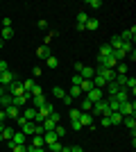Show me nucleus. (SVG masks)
I'll return each mask as SVG.
<instances>
[{
    "label": "nucleus",
    "mask_w": 136,
    "mask_h": 152,
    "mask_svg": "<svg viewBox=\"0 0 136 152\" xmlns=\"http://www.w3.org/2000/svg\"><path fill=\"white\" fill-rule=\"evenodd\" d=\"M52 111H55V107H52L50 102H45V104H41V107L36 109V118H34V123H36V125H41V123H43L45 118H48V116L52 114Z\"/></svg>",
    "instance_id": "nucleus-1"
},
{
    "label": "nucleus",
    "mask_w": 136,
    "mask_h": 152,
    "mask_svg": "<svg viewBox=\"0 0 136 152\" xmlns=\"http://www.w3.org/2000/svg\"><path fill=\"white\" fill-rule=\"evenodd\" d=\"M109 114V98H102L100 102L93 104V114L91 116H107Z\"/></svg>",
    "instance_id": "nucleus-2"
},
{
    "label": "nucleus",
    "mask_w": 136,
    "mask_h": 152,
    "mask_svg": "<svg viewBox=\"0 0 136 152\" xmlns=\"http://www.w3.org/2000/svg\"><path fill=\"white\" fill-rule=\"evenodd\" d=\"M118 114H123V118H125V116H134V114H136V102H134V100L123 102V104H120V109H118Z\"/></svg>",
    "instance_id": "nucleus-3"
},
{
    "label": "nucleus",
    "mask_w": 136,
    "mask_h": 152,
    "mask_svg": "<svg viewBox=\"0 0 136 152\" xmlns=\"http://www.w3.org/2000/svg\"><path fill=\"white\" fill-rule=\"evenodd\" d=\"M104 98V91L102 89H97V86H93V89L89 91V93H86V100L91 102V104H95V102H100Z\"/></svg>",
    "instance_id": "nucleus-4"
},
{
    "label": "nucleus",
    "mask_w": 136,
    "mask_h": 152,
    "mask_svg": "<svg viewBox=\"0 0 136 152\" xmlns=\"http://www.w3.org/2000/svg\"><path fill=\"white\" fill-rule=\"evenodd\" d=\"M7 89H9V95H12V98H16V95H23V93H25V89H23V82H18V80H16V82H12Z\"/></svg>",
    "instance_id": "nucleus-5"
},
{
    "label": "nucleus",
    "mask_w": 136,
    "mask_h": 152,
    "mask_svg": "<svg viewBox=\"0 0 136 152\" xmlns=\"http://www.w3.org/2000/svg\"><path fill=\"white\" fill-rule=\"evenodd\" d=\"M12 82H16V75H14L12 70H5V73H0V84H2V86H9V84Z\"/></svg>",
    "instance_id": "nucleus-6"
},
{
    "label": "nucleus",
    "mask_w": 136,
    "mask_h": 152,
    "mask_svg": "<svg viewBox=\"0 0 136 152\" xmlns=\"http://www.w3.org/2000/svg\"><path fill=\"white\" fill-rule=\"evenodd\" d=\"M20 118L27 121V123H34V118H36V109H34V107H25V109H23V114H20Z\"/></svg>",
    "instance_id": "nucleus-7"
},
{
    "label": "nucleus",
    "mask_w": 136,
    "mask_h": 152,
    "mask_svg": "<svg viewBox=\"0 0 136 152\" xmlns=\"http://www.w3.org/2000/svg\"><path fill=\"white\" fill-rule=\"evenodd\" d=\"M77 75H82V80H93V75H95V68H91V66H82V70H79Z\"/></svg>",
    "instance_id": "nucleus-8"
},
{
    "label": "nucleus",
    "mask_w": 136,
    "mask_h": 152,
    "mask_svg": "<svg viewBox=\"0 0 136 152\" xmlns=\"http://www.w3.org/2000/svg\"><path fill=\"white\" fill-rule=\"evenodd\" d=\"M113 100L120 102V104H123V102H127V100H132V98H129V91H127V89H120L116 95H113Z\"/></svg>",
    "instance_id": "nucleus-9"
},
{
    "label": "nucleus",
    "mask_w": 136,
    "mask_h": 152,
    "mask_svg": "<svg viewBox=\"0 0 136 152\" xmlns=\"http://www.w3.org/2000/svg\"><path fill=\"white\" fill-rule=\"evenodd\" d=\"M36 57L43 59V61L50 57V48H48V43H43V45H39V48H36Z\"/></svg>",
    "instance_id": "nucleus-10"
},
{
    "label": "nucleus",
    "mask_w": 136,
    "mask_h": 152,
    "mask_svg": "<svg viewBox=\"0 0 136 152\" xmlns=\"http://www.w3.org/2000/svg\"><path fill=\"white\" fill-rule=\"evenodd\" d=\"M2 111H5V116H7V118H18V116H20V109H18V107H14V104L5 107Z\"/></svg>",
    "instance_id": "nucleus-11"
},
{
    "label": "nucleus",
    "mask_w": 136,
    "mask_h": 152,
    "mask_svg": "<svg viewBox=\"0 0 136 152\" xmlns=\"http://www.w3.org/2000/svg\"><path fill=\"white\" fill-rule=\"evenodd\" d=\"M120 89H123V86H118L116 82H109V84H107V86H104L102 91H107V93H109V98H113V95H116Z\"/></svg>",
    "instance_id": "nucleus-12"
},
{
    "label": "nucleus",
    "mask_w": 136,
    "mask_h": 152,
    "mask_svg": "<svg viewBox=\"0 0 136 152\" xmlns=\"http://www.w3.org/2000/svg\"><path fill=\"white\" fill-rule=\"evenodd\" d=\"M123 125L127 127L129 132H136V118H134V116H125V118H123Z\"/></svg>",
    "instance_id": "nucleus-13"
},
{
    "label": "nucleus",
    "mask_w": 136,
    "mask_h": 152,
    "mask_svg": "<svg viewBox=\"0 0 136 152\" xmlns=\"http://www.w3.org/2000/svg\"><path fill=\"white\" fill-rule=\"evenodd\" d=\"M79 123H82V127H93V116L91 114H79Z\"/></svg>",
    "instance_id": "nucleus-14"
},
{
    "label": "nucleus",
    "mask_w": 136,
    "mask_h": 152,
    "mask_svg": "<svg viewBox=\"0 0 136 152\" xmlns=\"http://www.w3.org/2000/svg\"><path fill=\"white\" fill-rule=\"evenodd\" d=\"M9 141H12L14 145H25V134L23 132H14V136Z\"/></svg>",
    "instance_id": "nucleus-15"
},
{
    "label": "nucleus",
    "mask_w": 136,
    "mask_h": 152,
    "mask_svg": "<svg viewBox=\"0 0 136 152\" xmlns=\"http://www.w3.org/2000/svg\"><path fill=\"white\" fill-rule=\"evenodd\" d=\"M111 55H113L111 45H109V43H104L102 48H100V55H97V57H100V59H107V57H111Z\"/></svg>",
    "instance_id": "nucleus-16"
},
{
    "label": "nucleus",
    "mask_w": 136,
    "mask_h": 152,
    "mask_svg": "<svg viewBox=\"0 0 136 152\" xmlns=\"http://www.w3.org/2000/svg\"><path fill=\"white\" fill-rule=\"evenodd\" d=\"M109 121H111V125H120L123 123V114H118V111H109Z\"/></svg>",
    "instance_id": "nucleus-17"
},
{
    "label": "nucleus",
    "mask_w": 136,
    "mask_h": 152,
    "mask_svg": "<svg viewBox=\"0 0 136 152\" xmlns=\"http://www.w3.org/2000/svg\"><path fill=\"white\" fill-rule=\"evenodd\" d=\"M59 123H55V121H50V118H45L43 123H41V127H43V132H55V127H57Z\"/></svg>",
    "instance_id": "nucleus-18"
},
{
    "label": "nucleus",
    "mask_w": 136,
    "mask_h": 152,
    "mask_svg": "<svg viewBox=\"0 0 136 152\" xmlns=\"http://www.w3.org/2000/svg\"><path fill=\"white\" fill-rule=\"evenodd\" d=\"M134 37H136V27L132 25V30H127V32H123V34H120V39H123V41H134Z\"/></svg>",
    "instance_id": "nucleus-19"
},
{
    "label": "nucleus",
    "mask_w": 136,
    "mask_h": 152,
    "mask_svg": "<svg viewBox=\"0 0 136 152\" xmlns=\"http://www.w3.org/2000/svg\"><path fill=\"white\" fill-rule=\"evenodd\" d=\"M25 102H27V98H25V93H23V95H16V98H12V104H14V107H25Z\"/></svg>",
    "instance_id": "nucleus-20"
},
{
    "label": "nucleus",
    "mask_w": 136,
    "mask_h": 152,
    "mask_svg": "<svg viewBox=\"0 0 136 152\" xmlns=\"http://www.w3.org/2000/svg\"><path fill=\"white\" fill-rule=\"evenodd\" d=\"M12 37H14V27H2V30H0V39H2V41H9Z\"/></svg>",
    "instance_id": "nucleus-21"
},
{
    "label": "nucleus",
    "mask_w": 136,
    "mask_h": 152,
    "mask_svg": "<svg viewBox=\"0 0 136 152\" xmlns=\"http://www.w3.org/2000/svg\"><path fill=\"white\" fill-rule=\"evenodd\" d=\"M43 141H45V145H50V143L59 141V136H57L55 132H45V134H43Z\"/></svg>",
    "instance_id": "nucleus-22"
},
{
    "label": "nucleus",
    "mask_w": 136,
    "mask_h": 152,
    "mask_svg": "<svg viewBox=\"0 0 136 152\" xmlns=\"http://www.w3.org/2000/svg\"><path fill=\"white\" fill-rule=\"evenodd\" d=\"M97 25H100V23H97V18H89V20H86V25H84V30L95 32V30H97Z\"/></svg>",
    "instance_id": "nucleus-23"
},
{
    "label": "nucleus",
    "mask_w": 136,
    "mask_h": 152,
    "mask_svg": "<svg viewBox=\"0 0 136 152\" xmlns=\"http://www.w3.org/2000/svg\"><path fill=\"white\" fill-rule=\"evenodd\" d=\"M79 89H82V93H89V91L91 89H93V82H91V80H84V82H82V84H79Z\"/></svg>",
    "instance_id": "nucleus-24"
},
{
    "label": "nucleus",
    "mask_w": 136,
    "mask_h": 152,
    "mask_svg": "<svg viewBox=\"0 0 136 152\" xmlns=\"http://www.w3.org/2000/svg\"><path fill=\"white\" fill-rule=\"evenodd\" d=\"M111 50H118V48H120V45H123V39H120V34H118V37H113L111 39Z\"/></svg>",
    "instance_id": "nucleus-25"
},
{
    "label": "nucleus",
    "mask_w": 136,
    "mask_h": 152,
    "mask_svg": "<svg viewBox=\"0 0 136 152\" xmlns=\"http://www.w3.org/2000/svg\"><path fill=\"white\" fill-rule=\"evenodd\" d=\"M41 104H45V98H43V95H36V98H32V107H34V109H39Z\"/></svg>",
    "instance_id": "nucleus-26"
},
{
    "label": "nucleus",
    "mask_w": 136,
    "mask_h": 152,
    "mask_svg": "<svg viewBox=\"0 0 136 152\" xmlns=\"http://www.w3.org/2000/svg\"><path fill=\"white\" fill-rule=\"evenodd\" d=\"M32 148H45L43 136H34V139H32Z\"/></svg>",
    "instance_id": "nucleus-27"
},
{
    "label": "nucleus",
    "mask_w": 136,
    "mask_h": 152,
    "mask_svg": "<svg viewBox=\"0 0 136 152\" xmlns=\"http://www.w3.org/2000/svg\"><path fill=\"white\" fill-rule=\"evenodd\" d=\"M118 50H120V52H125V55H129V52L134 50V48H132V43H129V41H123V45H120Z\"/></svg>",
    "instance_id": "nucleus-28"
},
{
    "label": "nucleus",
    "mask_w": 136,
    "mask_h": 152,
    "mask_svg": "<svg viewBox=\"0 0 136 152\" xmlns=\"http://www.w3.org/2000/svg\"><path fill=\"white\" fill-rule=\"evenodd\" d=\"M34 86H36V82H34V80H23V89H25L27 93H30Z\"/></svg>",
    "instance_id": "nucleus-29"
},
{
    "label": "nucleus",
    "mask_w": 136,
    "mask_h": 152,
    "mask_svg": "<svg viewBox=\"0 0 136 152\" xmlns=\"http://www.w3.org/2000/svg\"><path fill=\"white\" fill-rule=\"evenodd\" d=\"M86 20H89L86 12H79V14H77V25H82V27H84V25H86Z\"/></svg>",
    "instance_id": "nucleus-30"
},
{
    "label": "nucleus",
    "mask_w": 136,
    "mask_h": 152,
    "mask_svg": "<svg viewBox=\"0 0 136 152\" xmlns=\"http://www.w3.org/2000/svg\"><path fill=\"white\" fill-rule=\"evenodd\" d=\"M9 104H12V95H2V98H0V109L9 107Z\"/></svg>",
    "instance_id": "nucleus-31"
},
{
    "label": "nucleus",
    "mask_w": 136,
    "mask_h": 152,
    "mask_svg": "<svg viewBox=\"0 0 136 152\" xmlns=\"http://www.w3.org/2000/svg\"><path fill=\"white\" fill-rule=\"evenodd\" d=\"M79 95H84V93H82V89H79V86H73V89L68 91V98H79Z\"/></svg>",
    "instance_id": "nucleus-32"
},
{
    "label": "nucleus",
    "mask_w": 136,
    "mask_h": 152,
    "mask_svg": "<svg viewBox=\"0 0 136 152\" xmlns=\"http://www.w3.org/2000/svg\"><path fill=\"white\" fill-rule=\"evenodd\" d=\"M12 136H14V129H12V127H2V139L9 141Z\"/></svg>",
    "instance_id": "nucleus-33"
},
{
    "label": "nucleus",
    "mask_w": 136,
    "mask_h": 152,
    "mask_svg": "<svg viewBox=\"0 0 136 152\" xmlns=\"http://www.w3.org/2000/svg\"><path fill=\"white\" fill-rule=\"evenodd\" d=\"M91 109H93V104H91V102H89V100L84 98V100H82V109H79V111H84V114H89Z\"/></svg>",
    "instance_id": "nucleus-34"
},
{
    "label": "nucleus",
    "mask_w": 136,
    "mask_h": 152,
    "mask_svg": "<svg viewBox=\"0 0 136 152\" xmlns=\"http://www.w3.org/2000/svg\"><path fill=\"white\" fill-rule=\"evenodd\" d=\"M61 148H64V145H61L59 141H55V143H50V145H48V150H50V152H61Z\"/></svg>",
    "instance_id": "nucleus-35"
},
{
    "label": "nucleus",
    "mask_w": 136,
    "mask_h": 152,
    "mask_svg": "<svg viewBox=\"0 0 136 152\" xmlns=\"http://www.w3.org/2000/svg\"><path fill=\"white\" fill-rule=\"evenodd\" d=\"M45 64H48V66H50V68H57V66H59L57 57H52V55H50V57H48V59H45Z\"/></svg>",
    "instance_id": "nucleus-36"
},
{
    "label": "nucleus",
    "mask_w": 136,
    "mask_h": 152,
    "mask_svg": "<svg viewBox=\"0 0 136 152\" xmlns=\"http://www.w3.org/2000/svg\"><path fill=\"white\" fill-rule=\"evenodd\" d=\"M52 95H55V98H64V95H66V91L61 89V86H55V89H52Z\"/></svg>",
    "instance_id": "nucleus-37"
},
{
    "label": "nucleus",
    "mask_w": 136,
    "mask_h": 152,
    "mask_svg": "<svg viewBox=\"0 0 136 152\" xmlns=\"http://www.w3.org/2000/svg\"><path fill=\"white\" fill-rule=\"evenodd\" d=\"M120 109V102H116L113 98H109V111H118Z\"/></svg>",
    "instance_id": "nucleus-38"
},
{
    "label": "nucleus",
    "mask_w": 136,
    "mask_h": 152,
    "mask_svg": "<svg viewBox=\"0 0 136 152\" xmlns=\"http://www.w3.org/2000/svg\"><path fill=\"white\" fill-rule=\"evenodd\" d=\"M86 5H89V7H93V9H100V7H102V0H89Z\"/></svg>",
    "instance_id": "nucleus-39"
},
{
    "label": "nucleus",
    "mask_w": 136,
    "mask_h": 152,
    "mask_svg": "<svg viewBox=\"0 0 136 152\" xmlns=\"http://www.w3.org/2000/svg\"><path fill=\"white\" fill-rule=\"evenodd\" d=\"M79 114H82V111H79V109H71V121H79Z\"/></svg>",
    "instance_id": "nucleus-40"
},
{
    "label": "nucleus",
    "mask_w": 136,
    "mask_h": 152,
    "mask_svg": "<svg viewBox=\"0 0 136 152\" xmlns=\"http://www.w3.org/2000/svg\"><path fill=\"white\" fill-rule=\"evenodd\" d=\"M71 82H73V86H79V84L84 82V80H82V75H77V73H75V77H73Z\"/></svg>",
    "instance_id": "nucleus-41"
},
{
    "label": "nucleus",
    "mask_w": 136,
    "mask_h": 152,
    "mask_svg": "<svg viewBox=\"0 0 136 152\" xmlns=\"http://www.w3.org/2000/svg\"><path fill=\"white\" fill-rule=\"evenodd\" d=\"M30 93H32V98H36V95H43V91H41V86L36 84V86H34V89L30 91Z\"/></svg>",
    "instance_id": "nucleus-42"
},
{
    "label": "nucleus",
    "mask_w": 136,
    "mask_h": 152,
    "mask_svg": "<svg viewBox=\"0 0 136 152\" xmlns=\"http://www.w3.org/2000/svg\"><path fill=\"white\" fill-rule=\"evenodd\" d=\"M55 134H57L59 139H61V136H64V134H66V129H64V127H61V125H57V127H55Z\"/></svg>",
    "instance_id": "nucleus-43"
},
{
    "label": "nucleus",
    "mask_w": 136,
    "mask_h": 152,
    "mask_svg": "<svg viewBox=\"0 0 136 152\" xmlns=\"http://www.w3.org/2000/svg\"><path fill=\"white\" fill-rule=\"evenodd\" d=\"M100 125H102V127H109V125H111L109 116H102V118H100Z\"/></svg>",
    "instance_id": "nucleus-44"
},
{
    "label": "nucleus",
    "mask_w": 136,
    "mask_h": 152,
    "mask_svg": "<svg viewBox=\"0 0 136 152\" xmlns=\"http://www.w3.org/2000/svg\"><path fill=\"white\" fill-rule=\"evenodd\" d=\"M12 150H14V152H27L30 148H27V145H14Z\"/></svg>",
    "instance_id": "nucleus-45"
},
{
    "label": "nucleus",
    "mask_w": 136,
    "mask_h": 152,
    "mask_svg": "<svg viewBox=\"0 0 136 152\" xmlns=\"http://www.w3.org/2000/svg\"><path fill=\"white\" fill-rule=\"evenodd\" d=\"M5 70H9V66H7L5 59H0V73H5Z\"/></svg>",
    "instance_id": "nucleus-46"
},
{
    "label": "nucleus",
    "mask_w": 136,
    "mask_h": 152,
    "mask_svg": "<svg viewBox=\"0 0 136 152\" xmlns=\"http://www.w3.org/2000/svg\"><path fill=\"white\" fill-rule=\"evenodd\" d=\"M48 118H50V121H55V123H59V114H57V111H52Z\"/></svg>",
    "instance_id": "nucleus-47"
},
{
    "label": "nucleus",
    "mask_w": 136,
    "mask_h": 152,
    "mask_svg": "<svg viewBox=\"0 0 136 152\" xmlns=\"http://www.w3.org/2000/svg\"><path fill=\"white\" fill-rule=\"evenodd\" d=\"M71 125H73V129H82V123L79 121H71Z\"/></svg>",
    "instance_id": "nucleus-48"
},
{
    "label": "nucleus",
    "mask_w": 136,
    "mask_h": 152,
    "mask_svg": "<svg viewBox=\"0 0 136 152\" xmlns=\"http://www.w3.org/2000/svg\"><path fill=\"white\" fill-rule=\"evenodd\" d=\"M2 27H12V18H5V20H2Z\"/></svg>",
    "instance_id": "nucleus-49"
},
{
    "label": "nucleus",
    "mask_w": 136,
    "mask_h": 152,
    "mask_svg": "<svg viewBox=\"0 0 136 152\" xmlns=\"http://www.w3.org/2000/svg\"><path fill=\"white\" fill-rule=\"evenodd\" d=\"M82 66H84L82 61H75V73H79V70H82Z\"/></svg>",
    "instance_id": "nucleus-50"
},
{
    "label": "nucleus",
    "mask_w": 136,
    "mask_h": 152,
    "mask_svg": "<svg viewBox=\"0 0 136 152\" xmlns=\"http://www.w3.org/2000/svg\"><path fill=\"white\" fill-rule=\"evenodd\" d=\"M27 152H45V150H43V148H30Z\"/></svg>",
    "instance_id": "nucleus-51"
},
{
    "label": "nucleus",
    "mask_w": 136,
    "mask_h": 152,
    "mask_svg": "<svg viewBox=\"0 0 136 152\" xmlns=\"http://www.w3.org/2000/svg\"><path fill=\"white\" fill-rule=\"evenodd\" d=\"M71 152H84V150H82L79 145H73V148H71Z\"/></svg>",
    "instance_id": "nucleus-52"
},
{
    "label": "nucleus",
    "mask_w": 136,
    "mask_h": 152,
    "mask_svg": "<svg viewBox=\"0 0 136 152\" xmlns=\"http://www.w3.org/2000/svg\"><path fill=\"white\" fill-rule=\"evenodd\" d=\"M2 95H5V89H2V86H0V98H2Z\"/></svg>",
    "instance_id": "nucleus-53"
},
{
    "label": "nucleus",
    "mask_w": 136,
    "mask_h": 152,
    "mask_svg": "<svg viewBox=\"0 0 136 152\" xmlns=\"http://www.w3.org/2000/svg\"><path fill=\"white\" fill-rule=\"evenodd\" d=\"M61 152H71V148H61Z\"/></svg>",
    "instance_id": "nucleus-54"
},
{
    "label": "nucleus",
    "mask_w": 136,
    "mask_h": 152,
    "mask_svg": "<svg viewBox=\"0 0 136 152\" xmlns=\"http://www.w3.org/2000/svg\"><path fill=\"white\" fill-rule=\"evenodd\" d=\"M2 45H5V41H2V39H0V48H2Z\"/></svg>",
    "instance_id": "nucleus-55"
},
{
    "label": "nucleus",
    "mask_w": 136,
    "mask_h": 152,
    "mask_svg": "<svg viewBox=\"0 0 136 152\" xmlns=\"http://www.w3.org/2000/svg\"><path fill=\"white\" fill-rule=\"evenodd\" d=\"M0 141H5V139H2V132H0Z\"/></svg>",
    "instance_id": "nucleus-56"
}]
</instances>
